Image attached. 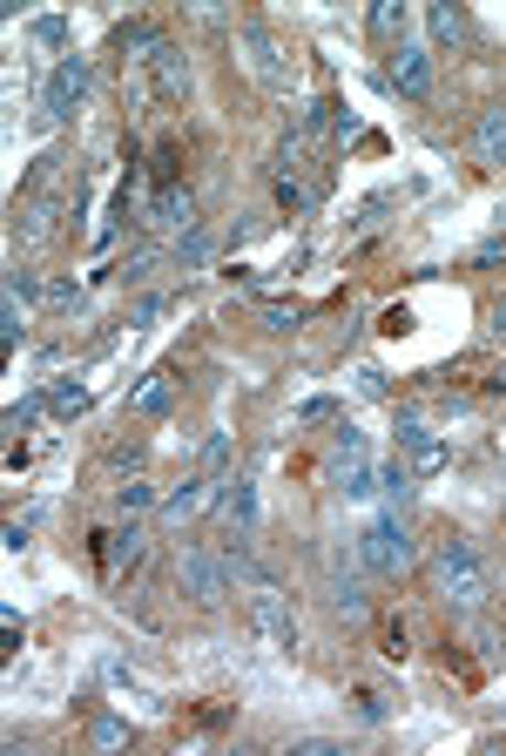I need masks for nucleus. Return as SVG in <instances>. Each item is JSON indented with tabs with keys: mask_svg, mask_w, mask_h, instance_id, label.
Segmentation results:
<instances>
[{
	"mask_svg": "<svg viewBox=\"0 0 506 756\" xmlns=\"http://www.w3.org/2000/svg\"><path fill=\"white\" fill-rule=\"evenodd\" d=\"M432 581L460 615H486L493 608V574H486V561H480V548L466 533H439L432 540Z\"/></svg>",
	"mask_w": 506,
	"mask_h": 756,
	"instance_id": "obj_1",
	"label": "nucleus"
},
{
	"mask_svg": "<svg viewBox=\"0 0 506 756\" xmlns=\"http://www.w3.org/2000/svg\"><path fill=\"white\" fill-rule=\"evenodd\" d=\"M358 554H365L372 574H406L412 568V540H406L399 514H372L365 533H358Z\"/></svg>",
	"mask_w": 506,
	"mask_h": 756,
	"instance_id": "obj_2",
	"label": "nucleus"
},
{
	"mask_svg": "<svg viewBox=\"0 0 506 756\" xmlns=\"http://www.w3.org/2000/svg\"><path fill=\"white\" fill-rule=\"evenodd\" d=\"M250 628H257L270 648H284V656L298 648V615H291V602H284L270 581H257V594H250Z\"/></svg>",
	"mask_w": 506,
	"mask_h": 756,
	"instance_id": "obj_3",
	"label": "nucleus"
},
{
	"mask_svg": "<svg viewBox=\"0 0 506 756\" xmlns=\"http://www.w3.org/2000/svg\"><path fill=\"white\" fill-rule=\"evenodd\" d=\"M142 75H149V95H162V101H183V95H190V54H183L176 41L162 34V41L149 47Z\"/></svg>",
	"mask_w": 506,
	"mask_h": 756,
	"instance_id": "obj_4",
	"label": "nucleus"
},
{
	"mask_svg": "<svg viewBox=\"0 0 506 756\" xmlns=\"http://www.w3.org/2000/svg\"><path fill=\"white\" fill-rule=\"evenodd\" d=\"M82 101H88V62H82V54H62V68L47 75V116L62 122V116H75Z\"/></svg>",
	"mask_w": 506,
	"mask_h": 756,
	"instance_id": "obj_5",
	"label": "nucleus"
},
{
	"mask_svg": "<svg viewBox=\"0 0 506 756\" xmlns=\"http://www.w3.org/2000/svg\"><path fill=\"white\" fill-rule=\"evenodd\" d=\"M385 82L399 88L406 101H426V95H432V54L399 41V47H391V68H385Z\"/></svg>",
	"mask_w": 506,
	"mask_h": 756,
	"instance_id": "obj_6",
	"label": "nucleus"
},
{
	"mask_svg": "<svg viewBox=\"0 0 506 756\" xmlns=\"http://www.w3.org/2000/svg\"><path fill=\"white\" fill-rule=\"evenodd\" d=\"M176 587L190 594L196 608H216V602H223V561H209V554L190 548V554L176 561Z\"/></svg>",
	"mask_w": 506,
	"mask_h": 756,
	"instance_id": "obj_7",
	"label": "nucleus"
},
{
	"mask_svg": "<svg viewBox=\"0 0 506 756\" xmlns=\"http://www.w3.org/2000/svg\"><path fill=\"white\" fill-rule=\"evenodd\" d=\"M244 47H250V68L263 88H291V68H284V54H277V34L263 21H244Z\"/></svg>",
	"mask_w": 506,
	"mask_h": 756,
	"instance_id": "obj_8",
	"label": "nucleus"
},
{
	"mask_svg": "<svg viewBox=\"0 0 506 756\" xmlns=\"http://www.w3.org/2000/svg\"><path fill=\"white\" fill-rule=\"evenodd\" d=\"M331 608L345 615V622H365V615H372V594H365V574H358V568L345 561V554L331 561Z\"/></svg>",
	"mask_w": 506,
	"mask_h": 756,
	"instance_id": "obj_9",
	"label": "nucleus"
},
{
	"mask_svg": "<svg viewBox=\"0 0 506 756\" xmlns=\"http://www.w3.org/2000/svg\"><path fill=\"white\" fill-rule=\"evenodd\" d=\"M209 494H216V479H209V473H190L183 486H169V494H162V527H183V520H196V514L209 507Z\"/></svg>",
	"mask_w": 506,
	"mask_h": 756,
	"instance_id": "obj_10",
	"label": "nucleus"
},
{
	"mask_svg": "<svg viewBox=\"0 0 506 756\" xmlns=\"http://www.w3.org/2000/svg\"><path fill=\"white\" fill-rule=\"evenodd\" d=\"M473 155L486 170H506V101H486L473 116Z\"/></svg>",
	"mask_w": 506,
	"mask_h": 756,
	"instance_id": "obj_11",
	"label": "nucleus"
},
{
	"mask_svg": "<svg viewBox=\"0 0 506 756\" xmlns=\"http://www.w3.org/2000/svg\"><path fill=\"white\" fill-rule=\"evenodd\" d=\"M169 406H176V365H155V371H142V386L129 392V412H142V419H162Z\"/></svg>",
	"mask_w": 506,
	"mask_h": 756,
	"instance_id": "obj_12",
	"label": "nucleus"
},
{
	"mask_svg": "<svg viewBox=\"0 0 506 756\" xmlns=\"http://www.w3.org/2000/svg\"><path fill=\"white\" fill-rule=\"evenodd\" d=\"M149 224H162V230H196V196L183 190V183H162L155 190V203H149Z\"/></svg>",
	"mask_w": 506,
	"mask_h": 756,
	"instance_id": "obj_13",
	"label": "nucleus"
},
{
	"mask_svg": "<svg viewBox=\"0 0 506 756\" xmlns=\"http://www.w3.org/2000/svg\"><path fill=\"white\" fill-rule=\"evenodd\" d=\"M406 453H412V473H419V479H432V473H445V460H453V446H445V440H439V432H419V440H412Z\"/></svg>",
	"mask_w": 506,
	"mask_h": 756,
	"instance_id": "obj_14",
	"label": "nucleus"
},
{
	"mask_svg": "<svg viewBox=\"0 0 506 756\" xmlns=\"http://www.w3.org/2000/svg\"><path fill=\"white\" fill-rule=\"evenodd\" d=\"M426 28H432V47H460V41H466V14H460V8H445V0L426 14Z\"/></svg>",
	"mask_w": 506,
	"mask_h": 756,
	"instance_id": "obj_15",
	"label": "nucleus"
},
{
	"mask_svg": "<svg viewBox=\"0 0 506 756\" xmlns=\"http://www.w3.org/2000/svg\"><path fill=\"white\" fill-rule=\"evenodd\" d=\"M155 41H162V34H155V21H122V28H116V47H122V54H136V62H149V47H155Z\"/></svg>",
	"mask_w": 506,
	"mask_h": 756,
	"instance_id": "obj_16",
	"label": "nucleus"
},
{
	"mask_svg": "<svg viewBox=\"0 0 506 756\" xmlns=\"http://www.w3.org/2000/svg\"><path fill=\"white\" fill-rule=\"evenodd\" d=\"M116 507H122V520L149 514V507H155V486H149L142 473H136V479H122V486H116Z\"/></svg>",
	"mask_w": 506,
	"mask_h": 756,
	"instance_id": "obj_17",
	"label": "nucleus"
},
{
	"mask_svg": "<svg viewBox=\"0 0 506 756\" xmlns=\"http://www.w3.org/2000/svg\"><path fill=\"white\" fill-rule=\"evenodd\" d=\"M230 527H257V486L250 479H230Z\"/></svg>",
	"mask_w": 506,
	"mask_h": 756,
	"instance_id": "obj_18",
	"label": "nucleus"
},
{
	"mask_svg": "<svg viewBox=\"0 0 506 756\" xmlns=\"http://www.w3.org/2000/svg\"><path fill=\"white\" fill-rule=\"evenodd\" d=\"M196 473H209V479L230 473V432H209V440H203V466Z\"/></svg>",
	"mask_w": 506,
	"mask_h": 756,
	"instance_id": "obj_19",
	"label": "nucleus"
},
{
	"mask_svg": "<svg viewBox=\"0 0 506 756\" xmlns=\"http://www.w3.org/2000/svg\"><path fill=\"white\" fill-rule=\"evenodd\" d=\"M122 743H129V723H116V716L88 723V749H122Z\"/></svg>",
	"mask_w": 506,
	"mask_h": 756,
	"instance_id": "obj_20",
	"label": "nucleus"
},
{
	"mask_svg": "<svg viewBox=\"0 0 506 756\" xmlns=\"http://www.w3.org/2000/svg\"><path fill=\"white\" fill-rule=\"evenodd\" d=\"M365 28L372 34H406V8H399V0H378V8L365 14Z\"/></svg>",
	"mask_w": 506,
	"mask_h": 756,
	"instance_id": "obj_21",
	"label": "nucleus"
},
{
	"mask_svg": "<svg viewBox=\"0 0 506 756\" xmlns=\"http://www.w3.org/2000/svg\"><path fill=\"white\" fill-rule=\"evenodd\" d=\"M176 155H183V142H176V136H162V142L149 149V170H155L162 183H176Z\"/></svg>",
	"mask_w": 506,
	"mask_h": 756,
	"instance_id": "obj_22",
	"label": "nucleus"
},
{
	"mask_svg": "<svg viewBox=\"0 0 506 756\" xmlns=\"http://www.w3.org/2000/svg\"><path fill=\"white\" fill-rule=\"evenodd\" d=\"M352 710H358V723H385V716H391V702H385L378 689H352Z\"/></svg>",
	"mask_w": 506,
	"mask_h": 756,
	"instance_id": "obj_23",
	"label": "nucleus"
},
{
	"mask_svg": "<svg viewBox=\"0 0 506 756\" xmlns=\"http://www.w3.org/2000/svg\"><path fill=\"white\" fill-rule=\"evenodd\" d=\"M277 203H284V209H311V190L298 183V170H277Z\"/></svg>",
	"mask_w": 506,
	"mask_h": 756,
	"instance_id": "obj_24",
	"label": "nucleus"
},
{
	"mask_svg": "<svg viewBox=\"0 0 506 756\" xmlns=\"http://www.w3.org/2000/svg\"><path fill=\"white\" fill-rule=\"evenodd\" d=\"M88 412V386H54V419H82Z\"/></svg>",
	"mask_w": 506,
	"mask_h": 756,
	"instance_id": "obj_25",
	"label": "nucleus"
},
{
	"mask_svg": "<svg viewBox=\"0 0 506 756\" xmlns=\"http://www.w3.org/2000/svg\"><path fill=\"white\" fill-rule=\"evenodd\" d=\"M331 446H337V460H345V466H352V460H365V432H358V425L345 419V425H337V432H331Z\"/></svg>",
	"mask_w": 506,
	"mask_h": 756,
	"instance_id": "obj_26",
	"label": "nucleus"
},
{
	"mask_svg": "<svg viewBox=\"0 0 506 756\" xmlns=\"http://www.w3.org/2000/svg\"><path fill=\"white\" fill-rule=\"evenodd\" d=\"M155 263H162V250H155V244H142V250L122 263V278H129V284H142V278H155Z\"/></svg>",
	"mask_w": 506,
	"mask_h": 756,
	"instance_id": "obj_27",
	"label": "nucleus"
},
{
	"mask_svg": "<svg viewBox=\"0 0 506 756\" xmlns=\"http://www.w3.org/2000/svg\"><path fill=\"white\" fill-rule=\"evenodd\" d=\"M101 466H108V473H122V466L136 473V466H142V440H116V446H108V460H101Z\"/></svg>",
	"mask_w": 506,
	"mask_h": 756,
	"instance_id": "obj_28",
	"label": "nucleus"
},
{
	"mask_svg": "<svg viewBox=\"0 0 506 756\" xmlns=\"http://www.w3.org/2000/svg\"><path fill=\"white\" fill-rule=\"evenodd\" d=\"M257 311H263L270 332H298V324H304V311H298V304H257Z\"/></svg>",
	"mask_w": 506,
	"mask_h": 756,
	"instance_id": "obj_29",
	"label": "nucleus"
},
{
	"mask_svg": "<svg viewBox=\"0 0 506 756\" xmlns=\"http://www.w3.org/2000/svg\"><path fill=\"white\" fill-rule=\"evenodd\" d=\"M41 298H47L54 311H68V304H82V284H75V278H54V284H41Z\"/></svg>",
	"mask_w": 506,
	"mask_h": 756,
	"instance_id": "obj_30",
	"label": "nucleus"
},
{
	"mask_svg": "<svg viewBox=\"0 0 506 756\" xmlns=\"http://www.w3.org/2000/svg\"><path fill=\"white\" fill-rule=\"evenodd\" d=\"M203 257H209V230L196 224V230H190V237L176 244V263H203Z\"/></svg>",
	"mask_w": 506,
	"mask_h": 756,
	"instance_id": "obj_31",
	"label": "nucleus"
},
{
	"mask_svg": "<svg viewBox=\"0 0 506 756\" xmlns=\"http://www.w3.org/2000/svg\"><path fill=\"white\" fill-rule=\"evenodd\" d=\"M162 311H169V298H155V291H149V298H136V304H129V324H155Z\"/></svg>",
	"mask_w": 506,
	"mask_h": 756,
	"instance_id": "obj_32",
	"label": "nucleus"
},
{
	"mask_svg": "<svg viewBox=\"0 0 506 756\" xmlns=\"http://www.w3.org/2000/svg\"><path fill=\"white\" fill-rule=\"evenodd\" d=\"M34 41H47V47H62V41H68V21H62V14H41V21H34Z\"/></svg>",
	"mask_w": 506,
	"mask_h": 756,
	"instance_id": "obj_33",
	"label": "nucleus"
},
{
	"mask_svg": "<svg viewBox=\"0 0 506 756\" xmlns=\"http://www.w3.org/2000/svg\"><path fill=\"white\" fill-rule=\"evenodd\" d=\"M378 494H391V500H399V507H406V494H412V479H406L399 466H385V473H378Z\"/></svg>",
	"mask_w": 506,
	"mask_h": 756,
	"instance_id": "obj_34",
	"label": "nucleus"
},
{
	"mask_svg": "<svg viewBox=\"0 0 506 756\" xmlns=\"http://www.w3.org/2000/svg\"><path fill=\"white\" fill-rule=\"evenodd\" d=\"M331 108H337V101H311V108H304V136H317V129L331 122Z\"/></svg>",
	"mask_w": 506,
	"mask_h": 756,
	"instance_id": "obj_35",
	"label": "nucleus"
},
{
	"mask_svg": "<svg viewBox=\"0 0 506 756\" xmlns=\"http://www.w3.org/2000/svg\"><path fill=\"white\" fill-rule=\"evenodd\" d=\"M486 338H499V345H506V298H499V304H486Z\"/></svg>",
	"mask_w": 506,
	"mask_h": 756,
	"instance_id": "obj_36",
	"label": "nucleus"
},
{
	"mask_svg": "<svg viewBox=\"0 0 506 756\" xmlns=\"http://www.w3.org/2000/svg\"><path fill=\"white\" fill-rule=\"evenodd\" d=\"M331 412H337L331 399H304V406H298V419H304V425H317V419H331Z\"/></svg>",
	"mask_w": 506,
	"mask_h": 756,
	"instance_id": "obj_37",
	"label": "nucleus"
},
{
	"mask_svg": "<svg viewBox=\"0 0 506 756\" xmlns=\"http://www.w3.org/2000/svg\"><path fill=\"white\" fill-rule=\"evenodd\" d=\"M291 756H337V743H324V736H304V743H291Z\"/></svg>",
	"mask_w": 506,
	"mask_h": 756,
	"instance_id": "obj_38",
	"label": "nucleus"
},
{
	"mask_svg": "<svg viewBox=\"0 0 506 756\" xmlns=\"http://www.w3.org/2000/svg\"><path fill=\"white\" fill-rule=\"evenodd\" d=\"M385 656H391V662L406 656V622H391V628H385Z\"/></svg>",
	"mask_w": 506,
	"mask_h": 756,
	"instance_id": "obj_39",
	"label": "nucleus"
},
{
	"mask_svg": "<svg viewBox=\"0 0 506 756\" xmlns=\"http://www.w3.org/2000/svg\"><path fill=\"white\" fill-rule=\"evenodd\" d=\"M419 432H426V419H419V412H399V446H412Z\"/></svg>",
	"mask_w": 506,
	"mask_h": 756,
	"instance_id": "obj_40",
	"label": "nucleus"
},
{
	"mask_svg": "<svg viewBox=\"0 0 506 756\" xmlns=\"http://www.w3.org/2000/svg\"><path fill=\"white\" fill-rule=\"evenodd\" d=\"M358 386H365V392H372V399H385V392H391V386H385V371H372V365H365V371H358Z\"/></svg>",
	"mask_w": 506,
	"mask_h": 756,
	"instance_id": "obj_41",
	"label": "nucleus"
},
{
	"mask_svg": "<svg viewBox=\"0 0 506 756\" xmlns=\"http://www.w3.org/2000/svg\"><path fill=\"white\" fill-rule=\"evenodd\" d=\"M499 257H506V237H493V244H480V250H473V263H499Z\"/></svg>",
	"mask_w": 506,
	"mask_h": 756,
	"instance_id": "obj_42",
	"label": "nucleus"
},
{
	"mask_svg": "<svg viewBox=\"0 0 506 756\" xmlns=\"http://www.w3.org/2000/svg\"><path fill=\"white\" fill-rule=\"evenodd\" d=\"M493 392H506V365H499V371H493Z\"/></svg>",
	"mask_w": 506,
	"mask_h": 756,
	"instance_id": "obj_43",
	"label": "nucleus"
},
{
	"mask_svg": "<svg viewBox=\"0 0 506 756\" xmlns=\"http://www.w3.org/2000/svg\"><path fill=\"white\" fill-rule=\"evenodd\" d=\"M499 446H506V440H499Z\"/></svg>",
	"mask_w": 506,
	"mask_h": 756,
	"instance_id": "obj_44",
	"label": "nucleus"
}]
</instances>
